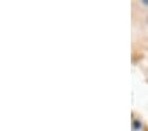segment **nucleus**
Returning <instances> with one entry per match:
<instances>
[{
	"mask_svg": "<svg viewBox=\"0 0 148 131\" xmlns=\"http://www.w3.org/2000/svg\"><path fill=\"white\" fill-rule=\"evenodd\" d=\"M134 127H135V130H138V127H139V122H135V123H134Z\"/></svg>",
	"mask_w": 148,
	"mask_h": 131,
	"instance_id": "f257e3e1",
	"label": "nucleus"
}]
</instances>
